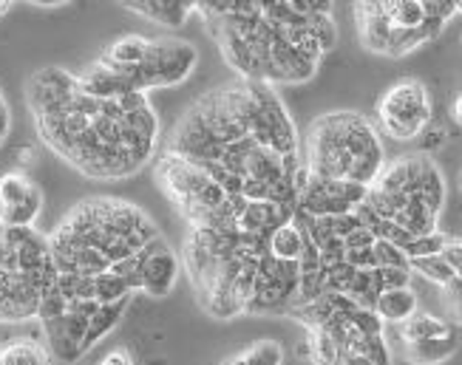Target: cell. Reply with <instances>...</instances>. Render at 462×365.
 Here are the masks:
<instances>
[{
  "label": "cell",
  "instance_id": "obj_20",
  "mask_svg": "<svg viewBox=\"0 0 462 365\" xmlns=\"http://www.w3.org/2000/svg\"><path fill=\"white\" fill-rule=\"evenodd\" d=\"M451 238L446 235V233H431V235H420V238H411L406 247H403V252H406V258L409 260H414V258H431V255H443V250H446V243H448Z\"/></svg>",
  "mask_w": 462,
  "mask_h": 365
},
{
  "label": "cell",
  "instance_id": "obj_4",
  "mask_svg": "<svg viewBox=\"0 0 462 365\" xmlns=\"http://www.w3.org/2000/svg\"><path fill=\"white\" fill-rule=\"evenodd\" d=\"M431 125V96L420 79H400L377 103V128L394 141L420 139Z\"/></svg>",
  "mask_w": 462,
  "mask_h": 365
},
{
  "label": "cell",
  "instance_id": "obj_6",
  "mask_svg": "<svg viewBox=\"0 0 462 365\" xmlns=\"http://www.w3.org/2000/svg\"><path fill=\"white\" fill-rule=\"evenodd\" d=\"M40 210H43V190L26 173L9 170L0 176V224L12 230L34 227Z\"/></svg>",
  "mask_w": 462,
  "mask_h": 365
},
{
  "label": "cell",
  "instance_id": "obj_31",
  "mask_svg": "<svg viewBox=\"0 0 462 365\" xmlns=\"http://www.w3.org/2000/svg\"><path fill=\"white\" fill-rule=\"evenodd\" d=\"M0 230H4V224H0Z\"/></svg>",
  "mask_w": 462,
  "mask_h": 365
},
{
  "label": "cell",
  "instance_id": "obj_17",
  "mask_svg": "<svg viewBox=\"0 0 462 365\" xmlns=\"http://www.w3.org/2000/svg\"><path fill=\"white\" fill-rule=\"evenodd\" d=\"M386 17L394 32H414L426 23V6L420 0H392L386 4Z\"/></svg>",
  "mask_w": 462,
  "mask_h": 365
},
{
  "label": "cell",
  "instance_id": "obj_29",
  "mask_svg": "<svg viewBox=\"0 0 462 365\" xmlns=\"http://www.w3.org/2000/svg\"><path fill=\"white\" fill-rule=\"evenodd\" d=\"M451 116H454L457 125H462V91H459V96L454 99V105H451Z\"/></svg>",
  "mask_w": 462,
  "mask_h": 365
},
{
  "label": "cell",
  "instance_id": "obj_26",
  "mask_svg": "<svg viewBox=\"0 0 462 365\" xmlns=\"http://www.w3.org/2000/svg\"><path fill=\"white\" fill-rule=\"evenodd\" d=\"M9 131H12V111H9V103H6L4 91H0V145L6 141Z\"/></svg>",
  "mask_w": 462,
  "mask_h": 365
},
{
  "label": "cell",
  "instance_id": "obj_12",
  "mask_svg": "<svg viewBox=\"0 0 462 365\" xmlns=\"http://www.w3.org/2000/svg\"><path fill=\"white\" fill-rule=\"evenodd\" d=\"M420 312V297L411 287L406 289H389L380 292L377 303H374V315L380 317V323H394V326H403L409 317H414Z\"/></svg>",
  "mask_w": 462,
  "mask_h": 365
},
{
  "label": "cell",
  "instance_id": "obj_8",
  "mask_svg": "<svg viewBox=\"0 0 462 365\" xmlns=\"http://www.w3.org/2000/svg\"><path fill=\"white\" fill-rule=\"evenodd\" d=\"M151 40L148 37H139V34H125V37H116L114 43L99 54L97 66L108 68L116 77H125L131 79V71L143 63L145 54H148Z\"/></svg>",
  "mask_w": 462,
  "mask_h": 365
},
{
  "label": "cell",
  "instance_id": "obj_14",
  "mask_svg": "<svg viewBox=\"0 0 462 365\" xmlns=\"http://www.w3.org/2000/svg\"><path fill=\"white\" fill-rule=\"evenodd\" d=\"M267 250L278 260L300 263V258H304V250H307V238H304V233L298 230L295 221H290V224H284V227H278V230L270 233Z\"/></svg>",
  "mask_w": 462,
  "mask_h": 365
},
{
  "label": "cell",
  "instance_id": "obj_3",
  "mask_svg": "<svg viewBox=\"0 0 462 365\" xmlns=\"http://www.w3.org/2000/svg\"><path fill=\"white\" fill-rule=\"evenodd\" d=\"M6 252L0 258V323L37 317L40 303L57 283L49 238L34 227L4 230Z\"/></svg>",
  "mask_w": 462,
  "mask_h": 365
},
{
  "label": "cell",
  "instance_id": "obj_7",
  "mask_svg": "<svg viewBox=\"0 0 462 365\" xmlns=\"http://www.w3.org/2000/svg\"><path fill=\"white\" fill-rule=\"evenodd\" d=\"M360 43L374 54H389L394 29L386 17V4H355Z\"/></svg>",
  "mask_w": 462,
  "mask_h": 365
},
{
  "label": "cell",
  "instance_id": "obj_30",
  "mask_svg": "<svg viewBox=\"0 0 462 365\" xmlns=\"http://www.w3.org/2000/svg\"><path fill=\"white\" fill-rule=\"evenodd\" d=\"M12 6H14V4H9V0H0V17H6V14L12 12Z\"/></svg>",
  "mask_w": 462,
  "mask_h": 365
},
{
  "label": "cell",
  "instance_id": "obj_23",
  "mask_svg": "<svg viewBox=\"0 0 462 365\" xmlns=\"http://www.w3.org/2000/svg\"><path fill=\"white\" fill-rule=\"evenodd\" d=\"M374 260H377V267H389V269H409V258L406 252L394 247V243L389 241H374Z\"/></svg>",
  "mask_w": 462,
  "mask_h": 365
},
{
  "label": "cell",
  "instance_id": "obj_27",
  "mask_svg": "<svg viewBox=\"0 0 462 365\" xmlns=\"http://www.w3.org/2000/svg\"><path fill=\"white\" fill-rule=\"evenodd\" d=\"M99 365H134V360H131L128 351H111Z\"/></svg>",
  "mask_w": 462,
  "mask_h": 365
},
{
  "label": "cell",
  "instance_id": "obj_21",
  "mask_svg": "<svg viewBox=\"0 0 462 365\" xmlns=\"http://www.w3.org/2000/svg\"><path fill=\"white\" fill-rule=\"evenodd\" d=\"M307 346H310V360L315 365H335L340 351L337 346L332 342V337L327 332H320V329H312L310 337H307Z\"/></svg>",
  "mask_w": 462,
  "mask_h": 365
},
{
  "label": "cell",
  "instance_id": "obj_5",
  "mask_svg": "<svg viewBox=\"0 0 462 365\" xmlns=\"http://www.w3.org/2000/svg\"><path fill=\"white\" fill-rule=\"evenodd\" d=\"M199 63L196 49L188 40L179 37H159L151 40L145 59L131 71V83L139 94H148L153 88H171L185 83L190 71Z\"/></svg>",
  "mask_w": 462,
  "mask_h": 365
},
{
  "label": "cell",
  "instance_id": "obj_13",
  "mask_svg": "<svg viewBox=\"0 0 462 365\" xmlns=\"http://www.w3.org/2000/svg\"><path fill=\"white\" fill-rule=\"evenodd\" d=\"M0 365H51V354L43 342L32 337H14L0 346Z\"/></svg>",
  "mask_w": 462,
  "mask_h": 365
},
{
  "label": "cell",
  "instance_id": "obj_2",
  "mask_svg": "<svg viewBox=\"0 0 462 365\" xmlns=\"http://www.w3.org/2000/svg\"><path fill=\"white\" fill-rule=\"evenodd\" d=\"M312 176L355 181L372 187L386 168L383 141L364 114L337 111L315 119L307 133V165Z\"/></svg>",
  "mask_w": 462,
  "mask_h": 365
},
{
  "label": "cell",
  "instance_id": "obj_18",
  "mask_svg": "<svg viewBox=\"0 0 462 365\" xmlns=\"http://www.w3.org/2000/svg\"><path fill=\"white\" fill-rule=\"evenodd\" d=\"M284 362V349L275 340H258L250 349H245L241 354H236L230 362L225 365H281Z\"/></svg>",
  "mask_w": 462,
  "mask_h": 365
},
{
  "label": "cell",
  "instance_id": "obj_9",
  "mask_svg": "<svg viewBox=\"0 0 462 365\" xmlns=\"http://www.w3.org/2000/svg\"><path fill=\"white\" fill-rule=\"evenodd\" d=\"M176 278H179V258L173 255L171 247H165L148 258L143 269V292L153 300H162L173 292Z\"/></svg>",
  "mask_w": 462,
  "mask_h": 365
},
{
  "label": "cell",
  "instance_id": "obj_25",
  "mask_svg": "<svg viewBox=\"0 0 462 365\" xmlns=\"http://www.w3.org/2000/svg\"><path fill=\"white\" fill-rule=\"evenodd\" d=\"M443 295H446V306H448L451 317L457 323H462V278H454L443 289Z\"/></svg>",
  "mask_w": 462,
  "mask_h": 365
},
{
  "label": "cell",
  "instance_id": "obj_24",
  "mask_svg": "<svg viewBox=\"0 0 462 365\" xmlns=\"http://www.w3.org/2000/svg\"><path fill=\"white\" fill-rule=\"evenodd\" d=\"M446 139H448L446 128L429 125V128H426L423 133H420V153H423V156H429V153L439 151V148L446 145Z\"/></svg>",
  "mask_w": 462,
  "mask_h": 365
},
{
  "label": "cell",
  "instance_id": "obj_19",
  "mask_svg": "<svg viewBox=\"0 0 462 365\" xmlns=\"http://www.w3.org/2000/svg\"><path fill=\"white\" fill-rule=\"evenodd\" d=\"M409 269H411V275L417 272V275H423L426 280L437 283L439 289H446L448 283L457 278L454 267H451V263H448L443 255H431V258H414V260H409Z\"/></svg>",
  "mask_w": 462,
  "mask_h": 365
},
{
  "label": "cell",
  "instance_id": "obj_28",
  "mask_svg": "<svg viewBox=\"0 0 462 365\" xmlns=\"http://www.w3.org/2000/svg\"><path fill=\"white\" fill-rule=\"evenodd\" d=\"M340 360H344L346 365H372L366 357H360V354H340Z\"/></svg>",
  "mask_w": 462,
  "mask_h": 365
},
{
  "label": "cell",
  "instance_id": "obj_16",
  "mask_svg": "<svg viewBox=\"0 0 462 365\" xmlns=\"http://www.w3.org/2000/svg\"><path fill=\"white\" fill-rule=\"evenodd\" d=\"M400 329V340L403 342H420V340H431V337H443L446 332H451L454 326L446 323L443 317L429 315V312H417L414 317H409Z\"/></svg>",
  "mask_w": 462,
  "mask_h": 365
},
{
  "label": "cell",
  "instance_id": "obj_22",
  "mask_svg": "<svg viewBox=\"0 0 462 365\" xmlns=\"http://www.w3.org/2000/svg\"><path fill=\"white\" fill-rule=\"evenodd\" d=\"M372 278H374V289H377V292H389V289H406V287H411V269L377 267V269H372Z\"/></svg>",
  "mask_w": 462,
  "mask_h": 365
},
{
  "label": "cell",
  "instance_id": "obj_15",
  "mask_svg": "<svg viewBox=\"0 0 462 365\" xmlns=\"http://www.w3.org/2000/svg\"><path fill=\"white\" fill-rule=\"evenodd\" d=\"M128 303L131 300H119V303H111V306H99V312L88 320V332H86V342H83V354H88L97 342H103L116 326L119 320L125 317L128 312Z\"/></svg>",
  "mask_w": 462,
  "mask_h": 365
},
{
  "label": "cell",
  "instance_id": "obj_10",
  "mask_svg": "<svg viewBox=\"0 0 462 365\" xmlns=\"http://www.w3.org/2000/svg\"><path fill=\"white\" fill-rule=\"evenodd\" d=\"M123 6L159 26H182L190 14H196V4H188V0H134Z\"/></svg>",
  "mask_w": 462,
  "mask_h": 365
},
{
  "label": "cell",
  "instance_id": "obj_11",
  "mask_svg": "<svg viewBox=\"0 0 462 365\" xmlns=\"http://www.w3.org/2000/svg\"><path fill=\"white\" fill-rule=\"evenodd\" d=\"M459 349V332L451 329L443 337L420 340V342H403V357L411 365H439L457 354Z\"/></svg>",
  "mask_w": 462,
  "mask_h": 365
},
{
  "label": "cell",
  "instance_id": "obj_1",
  "mask_svg": "<svg viewBox=\"0 0 462 365\" xmlns=\"http://www.w3.org/2000/svg\"><path fill=\"white\" fill-rule=\"evenodd\" d=\"M26 105L43 145L88 178H128L156 151L159 119L148 94L97 99L79 91L77 74L46 66L29 77Z\"/></svg>",
  "mask_w": 462,
  "mask_h": 365
}]
</instances>
